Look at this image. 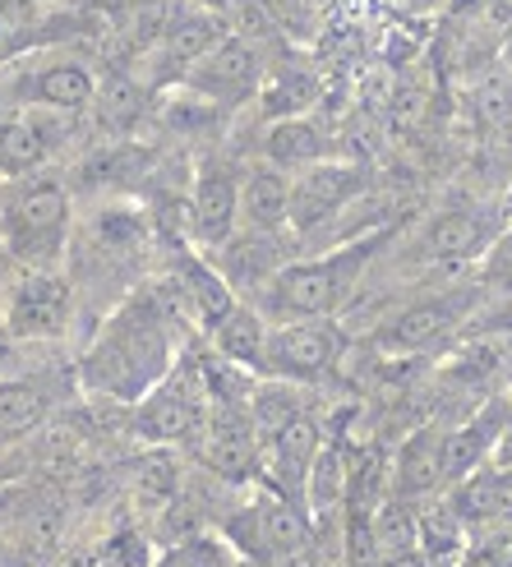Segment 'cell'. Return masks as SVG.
Wrapping results in <instances>:
<instances>
[{
    "label": "cell",
    "mask_w": 512,
    "mask_h": 567,
    "mask_svg": "<svg viewBox=\"0 0 512 567\" xmlns=\"http://www.w3.org/2000/svg\"><path fill=\"white\" fill-rule=\"evenodd\" d=\"M171 364V337H166V315L153 296H134L106 319L98 347L83 360V379L93 392L121 396V402H139L153 392Z\"/></svg>",
    "instance_id": "cell-1"
},
{
    "label": "cell",
    "mask_w": 512,
    "mask_h": 567,
    "mask_svg": "<svg viewBox=\"0 0 512 567\" xmlns=\"http://www.w3.org/2000/svg\"><path fill=\"white\" fill-rule=\"evenodd\" d=\"M383 245V236H365L341 245L328 259H305V264H287L268 287H264V305L268 315H277L281 323H300V319H332L341 305L351 300L356 281L369 264V254Z\"/></svg>",
    "instance_id": "cell-2"
},
{
    "label": "cell",
    "mask_w": 512,
    "mask_h": 567,
    "mask_svg": "<svg viewBox=\"0 0 512 567\" xmlns=\"http://www.w3.org/2000/svg\"><path fill=\"white\" fill-rule=\"evenodd\" d=\"M65 226H70V198L55 181L23 185L10 208H6V240L23 264H51L65 245Z\"/></svg>",
    "instance_id": "cell-3"
},
{
    "label": "cell",
    "mask_w": 512,
    "mask_h": 567,
    "mask_svg": "<svg viewBox=\"0 0 512 567\" xmlns=\"http://www.w3.org/2000/svg\"><path fill=\"white\" fill-rule=\"evenodd\" d=\"M341 351H347V332L332 319L281 323V328H268L264 374H273L281 383H315L341 360Z\"/></svg>",
    "instance_id": "cell-4"
},
{
    "label": "cell",
    "mask_w": 512,
    "mask_h": 567,
    "mask_svg": "<svg viewBox=\"0 0 512 567\" xmlns=\"http://www.w3.org/2000/svg\"><path fill=\"white\" fill-rule=\"evenodd\" d=\"M365 189H369V172L360 162H315L296 172L291 213H287L291 236H315L319 226L341 217V208H351Z\"/></svg>",
    "instance_id": "cell-5"
},
{
    "label": "cell",
    "mask_w": 512,
    "mask_h": 567,
    "mask_svg": "<svg viewBox=\"0 0 512 567\" xmlns=\"http://www.w3.org/2000/svg\"><path fill=\"white\" fill-rule=\"evenodd\" d=\"M181 89L208 97L213 106H245L264 89V55L249 38L226 33L204 61L181 79Z\"/></svg>",
    "instance_id": "cell-6"
},
{
    "label": "cell",
    "mask_w": 512,
    "mask_h": 567,
    "mask_svg": "<svg viewBox=\"0 0 512 567\" xmlns=\"http://www.w3.org/2000/svg\"><path fill=\"white\" fill-rule=\"evenodd\" d=\"M226 33H232V28H226V14L198 10V6H176L171 23L162 28V38L144 55L149 83H153V89H157V83H181Z\"/></svg>",
    "instance_id": "cell-7"
},
{
    "label": "cell",
    "mask_w": 512,
    "mask_h": 567,
    "mask_svg": "<svg viewBox=\"0 0 512 567\" xmlns=\"http://www.w3.org/2000/svg\"><path fill=\"white\" fill-rule=\"evenodd\" d=\"M508 231L503 217L490 208H448L439 217L424 221V231L411 245V259L434 268V264H467V259H485L490 245Z\"/></svg>",
    "instance_id": "cell-8"
},
{
    "label": "cell",
    "mask_w": 512,
    "mask_h": 567,
    "mask_svg": "<svg viewBox=\"0 0 512 567\" xmlns=\"http://www.w3.org/2000/svg\"><path fill=\"white\" fill-rule=\"evenodd\" d=\"M467 309H471V291H443V296H430V300H416L392 323L379 328V347L392 351V355L430 351V347L443 342L448 332H458Z\"/></svg>",
    "instance_id": "cell-9"
},
{
    "label": "cell",
    "mask_w": 512,
    "mask_h": 567,
    "mask_svg": "<svg viewBox=\"0 0 512 567\" xmlns=\"http://www.w3.org/2000/svg\"><path fill=\"white\" fill-rule=\"evenodd\" d=\"M6 323L14 337H61L70 323V281L47 268H33L14 287Z\"/></svg>",
    "instance_id": "cell-10"
},
{
    "label": "cell",
    "mask_w": 512,
    "mask_h": 567,
    "mask_svg": "<svg viewBox=\"0 0 512 567\" xmlns=\"http://www.w3.org/2000/svg\"><path fill=\"white\" fill-rule=\"evenodd\" d=\"M208 466L222 475V480H245L259 471V430H254V415L249 406L240 402H213V415H208Z\"/></svg>",
    "instance_id": "cell-11"
},
{
    "label": "cell",
    "mask_w": 512,
    "mask_h": 567,
    "mask_svg": "<svg viewBox=\"0 0 512 567\" xmlns=\"http://www.w3.org/2000/svg\"><path fill=\"white\" fill-rule=\"evenodd\" d=\"M236 221H240V181L222 162H208L190 194V231L194 240L217 249L236 236Z\"/></svg>",
    "instance_id": "cell-12"
},
{
    "label": "cell",
    "mask_w": 512,
    "mask_h": 567,
    "mask_svg": "<svg viewBox=\"0 0 512 567\" xmlns=\"http://www.w3.org/2000/svg\"><path fill=\"white\" fill-rule=\"evenodd\" d=\"M213 268L226 277L232 291H264L268 281L287 268L281 231H236L226 245H217Z\"/></svg>",
    "instance_id": "cell-13"
},
{
    "label": "cell",
    "mask_w": 512,
    "mask_h": 567,
    "mask_svg": "<svg viewBox=\"0 0 512 567\" xmlns=\"http://www.w3.org/2000/svg\"><path fill=\"white\" fill-rule=\"evenodd\" d=\"M204 388L194 379H171L166 388L144 396V411H139V434H149L157 443H181L190 434H204Z\"/></svg>",
    "instance_id": "cell-14"
},
{
    "label": "cell",
    "mask_w": 512,
    "mask_h": 567,
    "mask_svg": "<svg viewBox=\"0 0 512 567\" xmlns=\"http://www.w3.org/2000/svg\"><path fill=\"white\" fill-rule=\"evenodd\" d=\"M264 447H268L273 480H277L281 498H291V503H296V498L305 494V485H309V471H315L319 452H324V443H319V424L300 411V415H291L287 424H281V430H277Z\"/></svg>",
    "instance_id": "cell-15"
},
{
    "label": "cell",
    "mask_w": 512,
    "mask_h": 567,
    "mask_svg": "<svg viewBox=\"0 0 512 567\" xmlns=\"http://www.w3.org/2000/svg\"><path fill=\"white\" fill-rule=\"evenodd\" d=\"M503 430H508V402H490L475 420L448 430L443 434V485H458L471 471H480V462L490 457V447L503 439Z\"/></svg>",
    "instance_id": "cell-16"
},
{
    "label": "cell",
    "mask_w": 512,
    "mask_h": 567,
    "mask_svg": "<svg viewBox=\"0 0 512 567\" xmlns=\"http://www.w3.org/2000/svg\"><path fill=\"white\" fill-rule=\"evenodd\" d=\"M249 530H254V540H259L264 554L287 558V563H296L309 549V540H315L309 513H305L300 503L281 498V494L277 498H264L259 507H249Z\"/></svg>",
    "instance_id": "cell-17"
},
{
    "label": "cell",
    "mask_w": 512,
    "mask_h": 567,
    "mask_svg": "<svg viewBox=\"0 0 512 567\" xmlns=\"http://www.w3.org/2000/svg\"><path fill=\"white\" fill-rule=\"evenodd\" d=\"M291 213V181L277 166H249L240 181V221L245 231H281Z\"/></svg>",
    "instance_id": "cell-18"
},
{
    "label": "cell",
    "mask_w": 512,
    "mask_h": 567,
    "mask_svg": "<svg viewBox=\"0 0 512 567\" xmlns=\"http://www.w3.org/2000/svg\"><path fill=\"white\" fill-rule=\"evenodd\" d=\"M319 93H324V83H319V74L309 65H273L264 74V89H259V97H254V102H259V111L273 125V121L309 116V106L319 102Z\"/></svg>",
    "instance_id": "cell-19"
},
{
    "label": "cell",
    "mask_w": 512,
    "mask_h": 567,
    "mask_svg": "<svg viewBox=\"0 0 512 567\" xmlns=\"http://www.w3.org/2000/svg\"><path fill=\"white\" fill-rule=\"evenodd\" d=\"M149 79H134L130 70H111L102 83H98V97H93V111H98V125L106 134H130L139 130V121L149 116Z\"/></svg>",
    "instance_id": "cell-20"
},
{
    "label": "cell",
    "mask_w": 512,
    "mask_h": 567,
    "mask_svg": "<svg viewBox=\"0 0 512 567\" xmlns=\"http://www.w3.org/2000/svg\"><path fill=\"white\" fill-rule=\"evenodd\" d=\"M28 97H38V106L47 111H89L98 97V79L89 65L79 61H61V65H47L33 79L23 83Z\"/></svg>",
    "instance_id": "cell-21"
},
{
    "label": "cell",
    "mask_w": 512,
    "mask_h": 567,
    "mask_svg": "<svg viewBox=\"0 0 512 567\" xmlns=\"http://www.w3.org/2000/svg\"><path fill=\"white\" fill-rule=\"evenodd\" d=\"M324 130L309 116H291V121H273L268 138H264V157L277 172H305V166L324 162Z\"/></svg>",
    "instance_id": "cell-22"
},
{
    "label": "cell",
    "mask_w": 512,
    "mask_h": 567,
    "mask_svg": "<svg viewBox=\"0 0 512 567\" xmlns=\"http://www.w3.org/2000/svg\"><path fill=\"white\" fill-rule=\"evenodd\" d=\"M397 494L416 498V494H430L443 485V430H416L397 457Z\"/></svg>",
    "instance_id": "cell-23"
},
{
    "label": "cell",
    "mask_w": 512,
    "mask_h": 567,
    "mask_svg": "<svg viewBox=\"0 0 512 567\" xmlns=\"http://www.w3.org/2000/svg\"><path fill=\"white\" fill-rule=\"evenodd\" d=\"M369 540H375V563H397L420 549V517L411 513V503L402 494L379 498L375 517H369Z\"/></svg>",
    "instance_id": "cell-24"
},
{
    "label": "cell",
    "mask_w": 512,
    "mask_h": 567,
    "mask_svg": "<svg viewBox=\"0 0 512 567\" xmlns=\"http://www.w3.org/2000/svg\"><path fill=\"white\" fill-rule=\"evenodd\" d=\"M217 351L226 355V364H240V370H264V347H268V323L259 309H249L236 300V309L226 315L217 328Z\"/></svg>",
    "instance_id": "cell-25"
},
{
    "label": "cell",
    "mask_w": 512,
    "mask_h": 567,
    "mask_svg": "<svg viewBox=\"0 0 512 567\" xmlns=\"http://www.w3.org/2000/svg\"><path fill=\"white\" fill-rule=\"evenodd\" d=\"M508 489H503V475L494 471H471L467 480L452 485V513L462 517V526H490L508 517Z\"/></svg>",
    "instance_id": "cell-26"
},
{
    "label": "cell",
    "mask_w": 512,
    "mask_h": 567,
    "mask_svg": "<svg viewBox=\"0 0 512 567\" xmlns=\"http://www.w3.org/2000/svg\"><path fill=\"white\" fill-rule=\"evenodd\" d=\"M47 148H51V138L42 134L38 121H23V116L0 121V172L6 176L38 172L47 162Z\"/></svg>",
    "instance_id": "cell-27"
},
{
    "label": "cell",
    "mask_w": 512,
    "mask_h": 567,
    "mask_svg": "<svg viewBox=\"0 0 512 567\" xmlns=\"http://www.w3.org/2000/svg\"><path fill=\"white\" fill-rule=\"evenodd\" d=\"M47 406H51V396L42 383H28V379L0 383V439H14L23 430H33V424H42Z\"/></svg>",
    "instance_id": "cell-28"
},
{
    "label": "cell",
    "mask_w": 512,
    "mask_h": 567,
    "mask_svg": "<svg viewBox=\"0 0 512 567\" xmlns=\"http://www.w3.org/2000/svg\"><path fill=\"white\" fill-rule=\"evenodd\" d=\"M268 10L277 33H287L291 42H315L328 28V0H259Z\"/></svg>",
    "instance_id": "cell-29"
},
{
    "label": "cell",
    "mask_w": 512,
    "mask_h": 567,
    "mask_svg": "<svg viewBox=\"0 0 512 567\" xmlns=\"http://www.w3.org/2000/svg\"><path fill=\"white\" fill-rule=\"evenodd\" d=\"M471 116L485 130H508L512 125V74L503 65L485 70L471 83Z\"/></svg>",
    "instance_id": "cell-30"
},
{
    "label": "cell",
    "mask_w": 512,
    "mask_h": 567,
    "mask_svg": "<svg viewBox=\"0 0 512 567\" xmlns=\"http://www.w3.org/2000/svg\"><path fill=\"white\" fill-rule=\"evenodd\" d=\"M347 452L341 447H328V452H319V462H315V471H309V503L319 507V513H328V507H341L347 503Z\"/></svg>",
    "instance_id": "cell-31"
},
{
    "label": "cell",
    "mask_w": 512,
    "mask_h": 567,
    "mask_svg": "<svg viewBox=\"0 0 512 567\" xmlns=\"http://www.w3.org/2000/svg\"><path fill=\"white\" fill-rule=\"evenodd\" d=\"M157 567H236V554L226 540H213V535H185L181 545H171Z\"/></svg>",
    "instance_id": "cell-32"
},
{
    "label": "cell",
    "mask_w": 512,
    "mask_h": 567,
    "mask_svg": "<svg viewBox=\"0 0 512 567\" xmlns=\"http://www.w3.org/2000/svg\"><path fill=\"white\" fill-rule=\"evenodd\" d=\"M420 549L424 558H452L462 549V517L452 513V503L420 517Z\"/></svg>",
    "instance_id": "cell-33"
},
{
    "label": "cell",
    "mask_w": 512,
    "mask_h": 567,
    "mask_svg": "<svg viewBox=\"0 0 512 567\" xmlns=\"http://www.w3.org/2000/svg\"><path fill=\"white\" fill-rule=\"evenodd\" d=\"M480 281H485V287H499V291H512V231H503L490 245L485 268H480Z\"/></svg>",
    "instance_id": "cell-34"
},
{
    "label": "cell",
    "mask_w": 512,
    "mask_h": 567,
    "mask_svg": "<svg viewBox=\"0 0 512 567\" xmlns=\"http://www.w3.org/2000/svg\"><path fill=\"white\" fill-rule=\"evenodd\" d=\"M149 549L134 540V535H121V540L106 545V567H144Z\"/></svg>",
    "instance_id": "cell-35"
},
{
    "label": "cell",
    "mask_w": 512,
    "mask_h": 567,
    "mask_svg": "<svg viewBox=\"0 0 512 567\" xmlns=\"http://www.w3.org/2000/svg\"><path fill=\"white\" fill-rule=\"evenodd\" d=\"M190 6H198V10H213V14H226V10H236L240 0H190Z\"/></svg>",
    "instance_id": "cell-36"
},
{
    "label": "cell",
    "mask_w": 512,
    "mask_h": 567,
    "mask_svg": "<svg viewBox=\"0 0 512 567\" xmlns=\"http://www.w3.org/2000/svg\"><path fill=\"white\" fill-rule=\"evenodd\" d=\"M503 70L512 74V23H508V33H503Z\"/></svg>",
    "instance_id": "cell-37"
},
{
    "label": "cell",
    "mask_w": 512,
    "mask_h": 567,
    "mask_svg": "<svg viewBox=\"0 0 512 567\" xmlns=\"http://www.w3.org/2000/svg\"><path fill=\"white\" fill-rule=\"evenodd\" d=\"M89 6H93V10H102V14H106V10H121V6H130V0H89Z\"/></svg>",
    "instance_id": "cell-38"
},
{
    "label": "cell",
    "mask_w": 512,
    "mask_h": 567,
    "mask_svg": "<svg viewBox=\"0 0 512 567\" xmlns=\"http://www.w3.org/2000/svg\"><path fill=\"white\" fill-rule=\"evenodd\" d=\"M0 370H6V347H0Z\"/></svg>",
    "instance_id": "cell-39"
},
{
    "label": "cell",
    "mask_w": 512,
    "mask_h": 567,
    "mask_svg": "<svg viewBox=\"0 0 512 567\" xmlns=\"http://www.w3.org/2000/svg\"><path fill=\"white\" fill-rule=\"evenodd\" d=\"M236 567H254V563H236Z\"/></svg>",
    "instance_id": "cell-40"
}]
</instances>
